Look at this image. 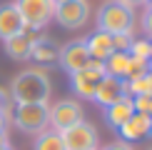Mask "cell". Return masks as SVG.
Listing matches in <instances>:
<instances>
[{
	"instance_id": "6",
	"label": "cell",
	"mask_w": 152,
	"mask_h": 150,
	"mask_svg": "<svg viewBox=\"0 0 152 150\" xmlns=\"http://www.w3.org/2000/svg\"><path fill=\"white\" fill-rule=\"evenodd\" d=\"M53 20L65 30H80L90 20V3L87 0H67V3L55 5Z\"/></svg>"
},
{
	"instance_id": "25",
	"label": "cell",
	"mask_w": 152,
	"mask_h": 150,
	"mask_svg": "<svg viewBox=\"0 0 152 150\" xmlns=\"http://www.w3.org/2000/svg\"><path fill=\"white\" fill-rule=\"evenodd\" d=\"M117 3H120V5H127V8H132V10H135L137 5H145L147 0H117Z\"/></svg>"
},
{
	"instance_id": "18",
	"label": "cell",
	"mask_w": 152,
	"mask_h": 150,
	"mask_svg": "<svg viewBox=\"0 0 152 150\" xmlns=\"http://www.w3.org/2000/svg\"><path fill=\"white\" fill-rule=\"evenodd\" d=\"M33 150H65V143H62V135L58 130L48 128V130H42V133L37 135Z\"/></svg>"
},
{
	"instance_id": "1",
	"label": "cell",
	"mask_w": 152,
	"mask_h": 150,
	"mask_svg": "<svg viewBox=\"0 0 152 150\" xmlns=\"http://www.w3.org/2000/svg\"><path fill=\"white\" fill-rule=\"evenodd\" d=\"M10 98L15 105H25V103H48L53 85L50 78L42 68H28V70L18 73L12 78V83L8 88Z\"/></svg>"
},
{
	"instance_id": "17",
	"label": "cell",
	"mask_w": 152,
	"mask_h": 150,
	"mask_svg": "<svg viewBox=\"0 0 152 150\" xmlns=\"http://www.w3.org/2000/svg\"><path fill=\"white\" fill-rule=\"evenodd\" d=\"M127 65H130V53H112L110 58L105 60V73L110 78H117V80H125L127 78Z\"/></svg>"
},
{
	"instance_id": "27",
	"label": "cell",
	"mask_w": 152,
	"mask_h": 150,
	"mask_svg": "<svg viewBox=\"0 0 152 150\" xmlns=\"http://www.w3.org/2000/svg\"><path fill=\"white\" fill-rule=\"evenodd\" d=\"M53 3H55V5H60V3H67V0H53Z\"/></svg>"
},
{
	"instance_id": "26",
	"label": "cell",
	"mask_w": 152,
	"mask_h": 150,
	"mask_svg": "<svg viewBox=\"0 0 152 150\" xmlns=\"http://www.w3.org/2000/svg\"><path fill=\"white\" fill-rule=\"evenodd\" d=\"M5 123H8V115L0 110V130H5Z\"/></svg>"
},
{
	"instance_id": "28",
	"label": "cell",
	"mask_w": 152,
	"mask_h": 150,
	"mask_svg": "<svg viewBox=\"0 0 152 150\" xmlns=\"http://www.w3.org/2000/svg\"><path fill=\"white\" fill-rule=\"evenodd\" d=\"M0 150H12V148H10V145H3V148H0Z\"/></svg>"
},
{
	"instance_id": "20",
	"label": "cell",
	"mask_w": 152,
	"mask_h": 150,
	"mask_svg": "<svg viewBox=\"0 0 152 150\" xmlns=\"http://www.w3.org/2000/svg\"><path fill=\"white\" fill-rule=\"evenodd\" d=\"M132 105H135V112H142V115H150L152 118V93L132 95Z\"/></svg>"
},
{
	"instance_id": "33",
	"label": "cell",
	"mask_w": 152,
	"mask_h": 150,
	"mask_svg": "<svg viewBox=\"0 0 152 150\" xmlns=\"http://www.w3.org/2000/svg\"><path fill=\"white\" fill-rule=\"evenodd\" d=\"M150 70H152V65H150Z\"/></svg>"
},
{
	"instance_id": "13",
	"label": "cell",
	"mask_w": 152,
	"mask_h": 150,
	"mask_svg": "<svg viewBox=\"0 0 152 150\" xmlns=\"http://www.w3.org/2000/svg\"><path fill=\"white\" fill-rule=\"evenodd\" d=\"M23 28H25V23L15 8V3L0 5V40H8V38L18 35Z\"/></svg>"
},
{
	"instance_id": "31",
	"label": "cell",
	"mask_w": 152,
	"mask_h": 150,
	"mask_svg": "<svg viewBox=\"0 0 152 150\" xmlns=\"http://www.w3.org/2000/svg\"><path fill=\"white\" fill-rule=\"evenodd\" d=\"M150 3H152V0H147V5H150Z\"/></svg>"
},
{
	"instance_id": "11",
	"label": "cell",
	"mask_w": 152,
	"mask_h": 150,
	"mask_svg": "<svg viewBox=\"0 0 152 150\" xmlns=\"http://www.w3.org/2000/svg\"><path fill=\"white\" fill-rule=\"evenodd\" d=\"M117 133H120V138H122L125 143H137V140H145V138H150V115H142V112H132V118L120 125Z\"/></svg>"
},
{
	"instance_id": "22",
	"label": "cell",
	"mask_w": 152,
	"mask_h": 150,
	"mask_svg": "<svg viewBox=\"0 0 152 150\" xmlns=\"http://www.w3.org/2000/svg\"><path fill=\"white\" fill-rule=\"evenodd\" d=\"M132 33H120V35H112V50L117 53H130V45H132Z\"/></svg>"
},
{
	"instance_id": "30",
	"label": "cell",
	"mask_w": 152,
	"mask_h": 150,
	"mask_svg": "<svg viewBox=\"0 0 152 150\" xmlns=\"http://www.w3.org/2000/svg\"><path fill=\"white\" fill-rule=\"evenodd\" d=\"M150 43H152V40H150ZM150 60H152V53H150Z\"/></svg>"
},
{
	"instance_id": "29",
	"label": "cell",
	"mask_w": 152,
	"mask_h": 150,
	"mask_svg": "<svg viewBox=\"0 0 152 150\" xmlns=\"http://www.w3.org/2000/svg\"><path fill=\"white\" fill-rule=\"evenodd\" d=\"M150 135H152V118H150Z\"/></svg>"
},
{
	"instance_id": "34",
	"label": "cell",
	"mask_w": 152,
	"mask_h": 150,
	"mask_svg": "<svg viewBox=\"0 0 152 150\" xmlns=\"http://www.w3.org/2000/svg\"><path fill=\"white\" fill-rule=\"evenodd\" d=\"M150 150H152V148H150Z\"/></svg>"
},
{
	"instance_id": "10",
	"label": "cell",
	"mask_w": 152,
	"mask_h": 150,
	"mask_svg": "<svg viewBox=\"0 0 152 150\" xmlns=\"http://www.w3.org/2000/svg\"><path fill=\"white\" fill-rule=\"evenodd\" d=\"M33 30L30 28H23L18 35H12L8 38V40H3V45H5V55H8L10 60H15V62H25V60H30V50H33Z\"/></svg>"
},
{
	"instance_id": "21",
	"label": "cell",
	"mask_w": 152,
	"mask_h": 150,
	"mask_svg": "<svg viewBox=\"0 0 152 150\" xmlns=\"http://www.w3.org/2000/svg\"><path fill=\"white\" fill-rule=\"evenodd\" d=\"M150 53H152V43L150 40H132V45H130V55H132V58L150 60Z\"/></svg>"
},
{
	"instance_id": "4",
	"label": "cell",
	"mask_w": 152,
	"mask_h": 150,
	"mask_svg": "<svg viewBox=\"0 0 152 150\" xmlns=\"http://www.w3.org/2000/svg\"><path fill=\"white\" fill-rule=\"evenodd\" d=\"M15 8L20 12L25 28H30L33 33L48 28V23L55 15V3L53 0H15Z\"/></svg>"
},
{
	"instance_id": "12",
	"label": "cell",
	"mask_w": 152,
	"mask_h": 150,
	"mask_svg": "<svg viewBox=\"0 0 152 150\" xmlns=\"http://www.w3.org/2000/svg\"><path fill=\"white\" fill-rule=\"evenodd\" d=\"M122 95H127V93H125V80H117V78L105 75V78L100 80V85L95 88L92 100L97 105H102V108H107V105H112L115 100H120Z\"/></svg>"
},
{
	"instance_id": "19",
	"label": "cell",
	"mask_w": 152,
	"mask_h": 150,
	"mask_svg": "<svg viewBox=\"0 0 152 150\" xmlns=\"http://www.w3.org/2000/svg\"><path fill=\"white\" fill-rule=\"evenodd\" d=\"M150 65H152L150 60H142V58H132V55H130V65H127V78H125V80H135V78H140V75L150 73Z\"/></svg>"
},
{
	"instance_id": "16",
	"label": "cell",
	"mask_w": 152,
	"mask_h": 150,
	"mask_svg": "<svg viewBox=\"0 0 152 150\" xmlns=\"http://www.w3.org/2000/svg\"><path fill=\"white\" fill-rule=\"evenodd\" d=\"M132 112H135V105H132V95H122L120 100H115L112 105L105 108V120L112 125V128H120L125 120H130Z\"/></svg>"
},
{
	"instance_id": "5",
	"label": "cell",
	"mask_w": 152,
	"mask_h": 150,
	"mask_svg": "<svg viewBox=\"0 0 152 150\" xmlns=\"http://www.w3.org/2000/svg\"><path fill=\"white\" fill-rule=\"evenodd\" d=\"M105 62H100V60H90L82 70L77 73H72L70 75V85H72V93L77 98L82 100H92L95 95V88L100 85V80L105 78Z\"/></svg>"
},
{
	"instance_id": "9",
	"label": "cell",
	"mask_w": 152,
	"mask_h": 150,
	"mask_svg": "<svg viewBox=\"0 0 152 150\" xmlns=\"http://www.w3.org/2000/svg\"><path fill=\"white\" fill-rule=\"evenodd\" d=\"M90 60L92 58H90V53H87L85 40H70V43H65V45L60 48V55H58L60 68L65 73H70V75L77 73V70H82Z\"/></svg>"
},
{
	"instance_id": "14",
	"label": "cell",
	"mask_w": 152,
	"mask_h": 150,
	"mask_svg": "<svg viewBox=\"0 0 152 150\" xmlns=\"http://www.w3.org/2000/svg\"><path fill=\"white\" fill-rule=\"evenodd\" d=\"M60 55V45L55 43V38L50 35H40L33 40V50H30V60L40 62V65H45V62H55Z\"/></svg>"
},
{
	"instance_id": "23",
	"label": "cell",
	"mask_w": 152,
	"mask_h": 150,
	"mask_svg": "<svg viewBox=\"0 0 152 150\" xmlns=\"http://www.w3.org/2000/svg\"><path fill=\"white\" fill-rule=\"evenodd\" d=\"M142 30H145V35L152 38V8L147 5V10H145V15H142Z\"/></svg>"
},
{
	"instance_id": "8",
	"label": "cell",
	"mask_w": 152,
	"mask_h": 150,
	"mask_svg": "<svg viewBox=\"0 0 152 150\" xmlns=\"http://www.w3.org/2000/svg\"><path fill=\"white\" fill-rule=\"evenodd\" d=\"M85 120V115H82V105L77 103V100H58V103L50 108V128L58 130V133H62V130L72 128L75 123Z\"/></svg>"
},
{
	"instance_id": "32",
	"label": "cell",
	"mask_w": 152,
	"mask_h": 150,
	"mask_svg": "<svg viewBox=\"0 0 152 150\" xmlns=\"http://www.w3.org/2000/svg\"><path fill=\"white\" fill-rule=\"evenodd\" d=\"M150 8H152V3H150Z\"/></svg>"
},
{
	"instance_id": "15",
	"label": "cell",
	"mask_w": 152,
	"mask_h": 150,
	"mask_svg": "<svg viewBox=\"0 0 152 150\" xmlns=\"http://www.w3.org/2000/svg\"><path fill=\"white\" fill-rule=\"evenodd\" d=\"M85 45H87V53H90L92 60H100L105 62L115 50H112V35L110 33H102V30H95L90 38H85Z\"/></svg>"
},
{
	"instance_id": "7",
	"label": "cell",
	"mask_w": 152,
	"mask_h": 150,
	"mask_svg": "<svg viewBox=\"0 0 152 150\" xmlns=\"http://www.w3.org/2000/svg\"><path fill=\"white\" fill-rule=\"evenodd\" d=\"M60 135L65 143V150H97V130L87 120L75 123L72 128L62 130Z\"/></svg>"
},
{
	"instance_id": "3",
	"label": "cell",
	"mask_w": 152,
	"mask_h": 150,
	"mask_svg": "<svg viewBox=\"0 0 152 150\" xmlns=\"http://www.w3.org/2000/svg\"><path fill=\"white\" fill-rule=\"evenodd\" d=\"M12 125L28 135H40L50 128V105L48 103H25L15 105V112L10 115Z\"/></svg>"
},
{
	"instance_id": "2",
	"label": "cell",
	"mask_w": 152,
	"mask_h": 150,
	"mask_svg": "<svg viewBox=\"0 0 152 150\" xmlns=\"http://www.w3.org/2000/svg\"><path fill=\"white\" fill-rule=\"evenodd\" d=\"M97 30L110 35H120V33H132L135 30V10L127 5H120L117 0H107L100 5L97 15H95Z\"/></svg>"
},
{
	"instance_id": "24",
	"label": "cell",
	"mask_w": 152,
	"mask_h": 150,
	"mask_svg": "<svg viewBox=\"0 0 152 150\" xmlns=\"http://www.w3.org/2000/svg\"><path fill=\"white\" fill-rule=\"evenodd\" d=\"M102 150H132V148H130V143L117 140V143H110V145H107V148H102Z\"/></svg>"
}]
</instances>
